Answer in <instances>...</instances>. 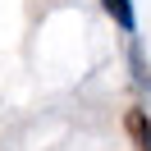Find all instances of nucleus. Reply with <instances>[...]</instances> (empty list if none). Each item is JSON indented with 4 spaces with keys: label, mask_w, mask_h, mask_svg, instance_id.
<instances>
[{
    "label": "nucleus",
    "mask_w": 151,
    "mask_h": 151,
    "mask_svg": "<svg viewBox=\"0 0 151 151\" xmlns=\"http://www.w3.org/2000/svg\"><path fill=\"white\" fill-rule=\"evenodd\" d=\"M101 9L119 23L124 32H137V14H133V0H101Z\"/></svg>",
    "instance_id": "obj_2"
},
{
    "label": "nucleus",
    "mask_w": 151,
    "mask_h": 151,
    "mask_svg": "<svg viewBox=\"0 0 151 151\" xmlns=\"http://www.w3.org/2000/svg\"><path fill=\"white\" fill-rule=\"evenodd\" d=\"M124 133L133 137V147H137V151H151V114L142 110V105H133V110L124 114Z\"/></svg>",
    "instance_id": "obj_1"
}]
</instances>
